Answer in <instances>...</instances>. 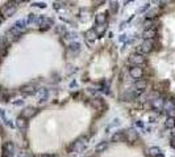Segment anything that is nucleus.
<instances>
[{"label":"nucleus","mask_w":175,"mask_h":157,"mask_svg":"<svg viewBox=\"0 0 175 157\" xmlns=\"http://www.w3.org/2000/svg\"><path fill=\"white\" fill-rule=\"evenodd\" d=\"M153 47H154V43L152 39H145V41L141 43L140 46H137V50H136V52L140 54V55H148V54H150L153 51Z\"/></svg>","instance_id":"obj_1"},{"label":"nucleus","mask_w":175,"mask_h":157,"mask_svg":"<svg viewBox=\"0 0 175 157\" xmlns=\"http://www.w3.org/2000/svg\"><path fill=\"white\" fill-rule=\"evenodd\" d=\"M155 157H165V156H163V155H162V153H159V155H158V156H155Z\"/></svg>","instance_id":"obj_33"},{"label":"nucleus","mask_w":175,"mask_h":157,"mask_svg":"<svg viewBox=\"0 0 175 157\" xmlns=\"http://www.w3.org/2000/svg\"><path fill=\"white\" fill-rule=\"evenodd\" d=\"M14 152V145L12 141H7L3 147V157H13Z\"/></svg>","instance_id":"obj_6"},{"label":"nucleus","mask_w":175,"mask_h":157,"mask_svg":"<svg viewBox=\"0 0 175 157\" xmlns=\"http://www.w3.org/2000/svg\"><path fill=\"white\" fill-rule=\"evenodd\" d=\"M137 126H138V127H144V124L141 123V122H137Z\"/></svg>","instance_id":"obj_32"},{"label":"nucleus","mask_w":175,"mask_h":157,"mask_svg":"<svg viewBox=\"0 0 175 157\" xmlns=\"http://www.w3.org/2000/svg\"><path fill=\"white\" fill-rule=\"evenodd\" d=\"M14 12H16V6H13V4H6V6L2 8V16L6 18L13 16Z\"/></svg>","instance_id":"obj_4"},{"label":"nucleus","mask_w":175,"mask_h":157,"mask_svg":"<svg viewBox=\"0 0 175 157\" xmlns=\"http://www.w3.org/2000/svg\"><path fill=\"white\" fill-rule=\"evenodd\" d=\"M16 127L18 130H26V127H28V119H25L24 117H18L17 119H16Z\"/></svg>","instance_id":"obj_11"},{"label":"nucleus","mask_w":175,"mask_h":157,"mask_svg":"<svg viewBox=\"0 0 175 157\" xmlns=\"http://www.w3.org/2000/svg\"><path fill=\"white\" fill-rule=\"evenodd\" d=\"M86 37H87V39H95V38L98 37V36H96L95 30H94V29H92V30H88V32L86 33Z\"/></svg>","instance_id":"obj_23"},{"label":"nucleus","mask_w":175,"mask_h":157,"mask_svg":"<svg viewBox=\"0 0 175 157\" xmlns=\"http://www.w3.org/2000/svg\"><path fill=\"white\" fill-rule=\"evenodd\" d=\"M171 147H173V148H175V136L173 137V140H171Z\"/></svg>","instance_id":"obj_30"},{"label":"nucleus","mask_w":175,"mask_h":157,"mask_svg":"<svg viewBox=\"0 0 175 157\" xmlns=\"http://www.w3.org/2000/svg\"><path fill=\"white\" fill-rule=\"evenodd\" d=\"M124 136H125V140L129 141V143H133V141H136V140L138 139V134H137V131H136L134 128L126 130L124 132Z\"/></svg>","instance_id":"obj_7"},{"label":"nucleus","mask_w":175,"mask_h":157,"mask_svg":"<svg viewBox=\"0 0 175 157\" xmlns=\"http://www.w3.org/2000/svg\"><path fill=\"white\" fill-rule=\"evenodd\" d=\"M148 153L152 156V157H155V156H158L159 153H161V149H159L158 147H152V148H149Z\"/></svg>","instance_id":"obj_21"},{"label":"nucleus","mask_w":175,"mask_h":157,"mask_svg":"<svg viewBox=\"0 0 175 157\" xmlns=\"http://www.w3.org/2000/svg\"><path fill=\"white\" fill-rule=\"evenodd\" d=\"M107 148H108V143H107V141H101V143H99L95 147V152L96 153H101V152H104Z\"/></svg>","instance_id":"obj_17"},{"label":"nucleus","mask_w":175,"mask_h":157,"mask_svg":"<svg viewBox=\"0 0 175 157\" xmlns=\"http://www.w3.org/2000/svg\"><path fill=\"white\" fill-rule=\"evenodd\" d=\"M37 94H38V98H40L41 102H45L47 100V97H49V92H47L46 88H40V89L37 90Z\"/></svg>","instance_id":"obj_13"},{"label":"nucleus","mask_w":175,"mask_h":157,"mask_svg":"<svg viewBox=\"0 0 175 157\" xmlns=\"http://www.w3.org/2000/svg\"><path fill=\"white\" fill-rule=\"evenodd\" d=\"M53 20L51 18H47V17H41L40 20V24H38V28H40V30H47L49 28L53 26Z\"/></svg>","instance_id":"obj_8"},{"label":"nucleus","mask_w":175,"mask_h":157,"mask_svg":"<svg viewBox=\"0 0 175 157\" xmlns=\"http://www.w3.org/2000/svg\"><path fill=\"white\" fill-rule=\"evenodd\" d=\"M57 33L58 34H66V30H65V28H63L62 25L59 28H57Z\"/></svg>","instance_id":"obj_27"},{"label":"nucleus","mask_w":175,"mask_h":157,"mask_svg":"<svg viewBox=\"0 0 175 157\" xmlns=\"http://www.w3.org/2000/svg\"><path fill=\"white\" fill-rule=\"evenodd\" d=\"M69 50L70 51H79L80 50V45H79V43H76V42H72V43H70V45H69Z\"/></svg>","instance_id":"obj_22"},{"label":"nucleus","mask_w":175,"mask_h":157,"mask_svg":"<svg viewBox=\"0 0 175 157\" xmlns=\"http://www.w3.org/2000/svg\"><path fill=\"white\" fill-rule=\"evenodd\" d=\"M18 157H32V155L29 151L22 149V151H20V153H18Z\"/></svg>","instance_id":"obj_25"},{"label":"nucleus","mask_w":175,"mask_h":157,"mask_svg":"<svg viewBox=\"0 0 175 157\" xmlns=\"http://www.w3.org/2000/svg\"><path fill=\"white\" fill-rule=\"evenodd\" d=\"M12 2H13L14 4H21V3L25 2V0H12Z\"/></svg>","instance_id":"obj_29"},{"label":"nucleus","mask_w":175,"mask_h":157,"mask_svg":"<svg viewBox=\"0 0 175 157\" xmlns=\"http://www.w3.org/2000/svg\"><path fill=\"white\" fill-rule=\"evenodd\" d=\"M129 73H130V76H132L133 78H136V80H140V78H142V76H144L142 68L138 67V66H133L129 70Z\"/></svg>","instance_id":"obj_9"},{"label":"nucleus","mask_w":175,"mask_h":157,"mask_svg":"<svg viewBox=\"0 0 175 157\" xmlns=\"http://www.w3.org/2000/svg\"><path fill=\"white\" fill-rule=\"evenodd\" d=\"M37 88L36 85H33V84H26V85H22L20 88V92L22 93V94H25V96H32V94H36L37 93Z\"/></svg>","instance_id":"obj_5"},{"label":"nucleus","mask_w":175,"mask_h":157,"mask_svg":"<svg viewBox=\"0 0 175 157\" xmlns=\"http://www.w3.org/2000/svg\"><path fill=\"white\" fill-rule=\"evenodd\" d=\"M129 62H130V64H133V66H142L146 63V58H145L144 55H140V54H132V55L129 56Z\"/></svg>","instance_id":"obj_3"},{"label":"nucleus","mask_w":175,"mask_h":157,"mask_svg":"<svg viewBox=\"0 0 175 157\" xmlns=\"http://www.w3.org/2000/svg\"><path fill=\"white\" fill-rule=\"evenodd\" d=\"M33 7H38V8H46V4L45 3H35Z\"/></svg>","instance_id":"obj_28"},{"label":"nucleus","mask_w":175,"mask_h":157,"mask_svg":"<svg viewBox=\"0 0 175 157\" xmlns=\"http://www.w3.org/2000/svg\"><path fill=\"white\" fill-rule=\"evenodd\" d=\"M87 143H88V137L87 136H80L70 145V149L72 152H80V151H83L86 148Z\"/></svg>","instance_id":"obj_2"},{"label":"nucleus","mask_w":175,"mask_h":157,"mask_svg":"<svg viewBox=\"0 0 175 157\" xmlns=\"http://www.w3.org/2000/svg\"><path fill=\"white\" fill-rule=\"evenodd\" d=\"M95 22L98 24V25H104V24L107 22V16L104 13H99L95 16Z\"/></svg>","instance_id":"obj_15"},{"label":"nucleus","mask_w":175,"mask_h":157,"mask_svg":"<svg viewBox=\"0 0 175 157\" xmlns=\"http://www.w3.org/2000/svg\"><path fill=\"white\" fill-rule=\"evenodd\" d=\"M153 2H158V0H153Z\"/></svg>","instance_id":"obj_35"},{"label":"nucleus","mask_w":175,"mask_h":157,"mask_svg":"<svg viewBox=\"0 0 175 157\" xmlns=\"http://www.w3.org/2000/svg\"><path fill=\"white\" fill-rule=\"evenodd\" d=\"M155 36H157V32L154 30V28L146 29V30L144 32V34H142V37H144L145 39H153V38H155Z\"/></svg>","instance_id":"obj_14"},{"label":"nucleus","mask_w":175,"mask_h":157,"mask_svg":"<svg viewBox=\"0 0 175 157\" xmlns=\"http://www.w3.org/2000/svg\"><path fill=\"white\" fill-rule=\"evenodd\" d=\"M165 127L166 128H175V117H169L165 121Z\"/></svg>","instance_id":"obj_18"},{"label":"nucleus","mask_w":175,"mask_h":157,"mask_svg":"<svg viewBox=\"0 0 175 157\" xmlns=\"http://www.w3.org/2000/svg\"><path fill=\"white\" fill-rule=\"evenodd\" d=\"M65 36H66V39H74V38H76V36H78V34L76 33H66L65 34Z\"/></svg>","instance_id":"obj_26"},{"label":"nucleus","mask_w":175,"mask_h":157,"mask_svg":"<svg viewBox=\"0 0 175 157\" xmlns=\"http://www.w3.org/2000/svg\"><path fill=\"white\" fill-rule=\"evenodd\" d=\"M94 2H95V3H99V2H100V0H94Z\"/></svg>","instance_id":"obj_34"},{"label":"nucleus","mask_w":175,"mask_h":157,"mask_svg":"<svg viewBox=\"0 0 175 157\" xmlns=\"http://www.w3.org/2000/svg\"><path fill=\"white\" fill-rule=\"evenodd\" d=\"M94 30H95V33H96V36L100 37V36H103V34L105 33L107 26H105V24H104V25H99V26H96Z\"/></svg>","instance_id":"obj_20"},{"label":"nucleus","mask_w":175,"mask_h":157,"mask_svg":"<svg viewBox=\"0 0 175 157\" xmlns=\"http://www.w3.org/2000/svg\"><path fill=\"white\" fill-rule=\"evenodd\" d=\"M159 13H161V8H154V9H152V11H150V12H148V14H146V18L152 20V18H154V17H157Z\"/></svg>","instance_id":"obj_19"},{"label":"nucleus","mask_w":175,"mask_h":157,"mask_svg":"<svg viewBox=\"0 0 175 157\" xmlns=\"http://www.w3.org/2000/svg\"><path fill=\"white\" fill-rule=\"evenodd\" d=\"M117 9H119V4H117V2L112 0V2H111V11H112V13H116V12H117Z\"/></svg>","instance_id":"obj_24"},{"label":"nucleus","mask_w":175,"mask_h":157,"mask_svg":"<svg viewBox=\"0 0 175 157\" xmlns=\"http://www.w3.org/2000/svg\"><path fill=\"white\" fill-rule=\"evenodd\" d=\"M88 157H91V156H88Z\"/></svg>","instance_id":"obj_37"},{"label":"nucleus","mask_w":175,"mask_h":157,"mask_svg":"<svg viewBox=\"0 0 175 157\" xmlns=\"http://www.w3.org/2000/svg\"><path fill=\"white\" fill-rule=\"evenodd\" d=\"M146 86H148V81H146V80H144V78L136 80V82H134V89H136V90L142 92V90L146 89Z\"/></svg>","instance_id":"obj_12"},{"label":"nucleus","mask_w":175,"mask_h":157,"mask_svg":"<svg viewBox=\"0 0 175 157\" xmlns=\"http://www.w3.org/2000/svg\"><path fill=\"white\" fill-rule=\"evenodd\" d=\"M37 114V109L36 107H32V106H28V107H25V109L22 110V113H21V117H24L25 119H31V118H33Z\"/></svg>","instance_id":"obj_10"},{"label":"nucleus","mask_w":175,"mask_h":157,"mask_svg":"<svg viewBox=\"0 0 175 157\" xmlns=\"http://www.w3.org/2000/svg\"><path fill=\"white\" fill-rule=\"evenodd\" d=\"M125 139V136H124V132H121V131H119V132H116V134H113L112 135V140L113 143H120V141H123Z\"/></svg>","instance_id":"obj_16"},{"label":"nucleus","mask_w":175,"mask_h":157,"mask_svg":"<svg viewBox=\"0 0 175 157\" xmlns=\"http://www.w3.org/2000/svg\"><path fill=\"white\" fill-rule=\"evenodd\" d=\"M0 24H2V18H0Z\"/></svg>","instance_id":"obj_36"},{"label":"nucleus","mask_w":175,"mask_h":157,"mask_svg":"<svg viewBox=\"0 0 175 157\" xmlns=\"http://www.w3.org/2000/svg\"><path fill=\"white\" fill-rule=\"evenodd\" d=\"M38 157H54V156H53V155H40Z\"/></svg>","instance_id":"obj_31"}]
</instances>
